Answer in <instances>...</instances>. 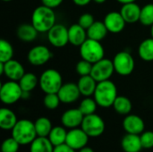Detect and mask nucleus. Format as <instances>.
Listing matches in <instances>:
<instances>
[{
	"mask_svg": "<svg viewBox=\"0 0 153 152\" xmlns=\"http://www.w3.org/2000/svg\"><path fill=\"white\" fill-rule=\"evenodd\" d=\"M31 23L39 32H48L56 24V14L52 8L43 4L34 9Z\"/></svg>",
	"mask_w": 153,
	"mask_h": 152,
	"instance_id": "nucleus-1",
	"label": "nucleus"
},
{
	"mask_svg": "<svg viewBox=\"0 0 153 152\" xmlns=\"http://www.w3.org/2000/svg\"><path fill=\"white\" fill-rule=\"evenodd\" d=\"M93 97L98 106L101 108L113 107V104L117 98V89L116 84L110 80L98 82Z\"/></svg>",
	"mask_w": 153,
	"mask_h": 152,
	"instance_id": "nucleus-2",
	"label": "nucleus"
},
{
	"mask_svg": "<svg viewBox=\"0 0 153 152\" xmlns=\"http://www.w3.org/2000/svg\"><path fill=\"white\" fill-rule=\"evenodd\" d=\"M11 131L12 137L15 139L21 145L30 144L38 137L34 123L28 119L18 120Z\"/></svg>",
	"mask_w": 153,
	"mask_h": 152,
	"instance_id": "nucleus-3",
	"label": "nucleus"
},
{
	"mask_svg": "<svg viewBox=\"0 0 153 152\" xmlns=\"http://www.w3.org/2000/svg\"><path fill=\"white\" fill-rule=\"evenodd\" d=\"M63 84L61 73L55 69H48L44 71L39 81V85L41 90L46 94L57 93Z\"/></svg>",
	"mask_w": 153,
	"mask_h": 152,
	"instance_id": "nucleus-4",
	"label": "nucleus"
},
{
	"mask_svg": "<svg viewBox=\"0 0 153 152\" xmlns=\"http://www.w3.org/2000/svg\"><path fill=\"white\" fill-rule=\"evenodd\" d=\"M79 47L82 59L94 64L104 58L105 50L100 41L88 38Z\"/></svg>",
	"mask_w": 153,
	"mask_h": 152,
	"instance_id": "nucleus-5",
	"label": "nucleus"
},
{
	"mask_svg": "<svg viewBox=\"0 0 153 152\" xmlns=\"http://www.w3.org/2000/svg\"><path fill=\"white\" fill-rule=\"evenodd\" d=\"M22 90L18 82L8 81L1 85L0 99L5 105H13L22 97Z\"/></svg>",
	"mask_w": 153,
	"mask_h": 152,
	"instance_id": "nucleus-6",
	"label": "nucleus"
},
{
	"mask_svg": "<svg viewBox=\"0 0 153 152\" xmlns=\"http://www.w3.org/2000/svg\"><path fill=\"white\" fill-rule=\"evenodd\" d=\"M113 64L115 67V72L121 76H128L134 70V59L133 56L126 51L118 52L114 59Z\"/></svg>",
	"mask_w": 153,
	"mask_h": 152,
	"instance_id": "nucleus-7",
	"label": "nucleus"
},
{
	"mask_svg": "<svg viewBox=\"0 0 153 152\" xmlns=\"http://www.w3.org/2000/svg\"><path fill=\"white\" fill-rule=\"evenodd\" d=\"M81 128L89 137H99L105 131V122L97 114L84 116Z\"/></svg>",
	"mask_w": 153,
	"mask_h": 152,
	"instance_id": "nucleus-8",
	"label": "nucleus"
},
{
	"mask_svg": "<svg viewBox=\"0 0 153 152\" xmlns=\"http://www.w3.org/2000/svg\"><path fill=\"white\" fill-rule=\"evenodd\" d=\"M115 72V67L113 60L108 58H102L101 60L96 62L92 65V70L91 75L98 82H103L109 80Z\"/></svg>",
	"mask_w": 153,
	"mask_h": 152,
	"instance_id": "nucleus-9",
	"label": "nucleus"
},
{
	"mask_svg": "<svg viewBox=\"0 0 153 152\" xmlns=\"http://www.w3.org/2000/svg\"><path fill=\"white\" fill-rule=\"evenodd\" d=\"M48 39L55 47H63L69 42L68 28L60 23H56L48 32Z\"/></svg>",
	"mask_w": 153,
	"mask_h": 152,
	"instance_id": "nucleus-10",
	"label": "nucleus"
},
{
	"mask_svg": "<svg viewBox=\"0 0 153 152\" xmlns=\"http://www.w3.org/2000/svg\"><path fill=\"white\" fill-rule=\"evenodd\" d=\"M24 73L25 70L22 65L14 59H11L5 63L0 62V74H4L11 81L19 82Z\"/></svg>",
	"mask_w": 153,
	"mask_h": 152,
	"instance_id": "nucleus-11",
	"label": "nucleus"
},
{
	"mask_svg": "<svg viewBox=\"0 0 153 152\" xmlns=\"http://www.w3.org/2000/svg\"><path fill=\"white\" fill-rule=\"evenodd\" d=\"M52 54L48 47L43 45L33 47L28 53V61L34 66H40L45 65L51 58Z\"/></svg>",
	"mask_w": 153,
	"mask_h": 152,
	"instance_id": "nucleus-12",
	"label": "nucleus"
},
{
	"mask_svg": "<svg viewBox=\"0 0 153 152\" xmlns=\"http://www.w3.org/2000/svg\"><path fill=\"white\" fill-rule=\"evenodd\" d=\"M89 136L82 128H74L67 132L65 143L75 151H79L87 146Z\"/></svg>",
	"mask_w": 153,
	"mask_h": 152,
	"instance_id": "nucleus-13",
	"label": "nucleus"
},
{
	"mask_svg": "<svg viewBox=\"0 0 153 152\" xmlns=\"http://www.w3.org/2000/svg\"><path fill=\"white\" fill-rule=\"evenodd\" d=\"M57 94L59 96L61 103L65 104H71L77 101L80 96L82 95L77 83L74 82L64 83L58 90Z\"/></svg>",
	"mask_w": 153,
	"mask_h": 152,
	"instance_id": "nucleus-14",
	"label": "nucleus"
},
{
	"mask_svg": "<svg viewBox=\"0 0 153 152\" xmlns=\"http://www.w3.org/2000/svg\"><path fill=\"white\" fill-rule=\"evenodd\" d=\"M103 22L108 32L115 34L121 32L126 24V22L123 18L120 12H110L107 13Z\"/></svg>",
	"mask_w": 153,
	"mask_h": 152,
	"instance_id": "nucleus-15",
	"label": "nucleus"
},
{
	"mask_svg": "<svg viewBox=\"0 0 153 152\" xmlns=\"http://www.w3.org/2000/svg\"><path fill=\"white\" fill-rule=\"evenodd\" d=\"M84 115L79 108H71L64 112L61 116V123L63 126L69 129H74L81 126Z\"/></svg>",
	"mask_w": 153,
	"mask_h": 152,
	"instance_id": "nucleus-16",
	"label": "nucleus"
},
{
	"mask_svg": "<svg viewBox=\"0 0 153 152\" xmlns=\"http://www.w3.org/2000/svg\"><path fill=\"white\" fill-rule=\"evenodd\" d=\"M123 127L127 133L141 134L144 132L145 125L143 120L136 115H127L123 121Z\"/></svg>",
	"mask_w": 153,
	"mask_h": 152,
	"instance_id": "nucleus-17",
	"label": "nucleus"
},
{
	"mask_svg": "<svg viewBox=\"0 0 153 152\" xmlns=\"http://www.w3.org/2000/svg\"><path fill=\"white\" fill-rule=\"evenodd\" d=\"M141 9L142 7H140L139 4L134 2L123 4L120 13L126 23H134L136 22H139L140 20Z\"/></svg>",
	"mask_w": 153,
	"mask_h": 152,
	"instance_id": "nucleus-18",
	"label": "nucleus"
},
{
	"mask_svg": "<svg viewBox=\"0 0 153 152\" xmlns=\"http://www.w3.org/2000/svg\"><path fill=\"white\" fill-rule=\"evenodd\" d=\"M69 43L75 47H80L87 39V30L80 24H73L68 28Z\"/></svg>",
	"mask_w": 153,
	"mask_h": 152,
	"instance_id": "nucleus-19",
	"label": "nucleus"
},
{
	"mask_svg": "<svg viewBox=\"0 0 153 152\" xmlns=\"http://www.w3.org/2000/svg\"><path fill=\"white\" fill-rule=\"evenodd\" d=\"M121 146L125 152H139L143 149L139 134L126 133L121 141Z\"/></svg>",
	"mask_w": 153,
	"mask_h": 152,
	"instance_id": "nucleus-20",
	"label": "nucleus"
},
{
	"mask_svg": "<svg viewBox=\"0 0 153 152\" xmlns=\"http://www.w3.org/2000/svg\"><path fill=\"white\" fill-rule=\"evenodd\" d=\"M98 82L91 75L81 76L77 85L80 90V92L84 97H91L94 94Z\"/></svg>",
	"mask_w": 153,
	"mask_h": 152,
	"instance_id": "nucleus-21",
	"label": "nucleus"
},
{
	"mask_svg": "<svg viewBox=\"0 0 153 152\" xmlns=\"http://www.w3.org/2000/svg\"><path fill=\"white\" fill-rule=\"evenodd\" d=\"M108 30L104 23V22L95 21L93 24L87 30V36L89 39L101 41L104 39L108 34Z\"/></svg>",
	"mask_w": 153,
	"mask_h": 152,
	"instance_id": "nucleus-22",
	"label": "nucleus"
},
{
	"mask_svg": "<svg viewBox=\"0 0 153 152\" xmlns=\"http://www.w3.org/2000/svg\"><path fill=\"white\" fill-rule=\"evenodd\" d=\"M17 122L16 115L11 109L6 108L0 109V127L3 130H12Z\"/></svg>",
	"mask_w": 153,
	"mask_h": 152,
	"instance_id": "nucleus-23",
	"label": "nucleus"
},
{
	"mask_svg": "<svg viewBox=\"0 0 153 152\" xmlns=\"http://www.w3.org/2000/svg\"><path fill=\"white\" fill-rule=\"evenodd\" d=\"M38 33L39 31L32 25V23H23L20 25L17 29V37L19 38V39L25 42L33 41L37 38Z\"/></svg>",
	"mask_w": 153,
	"mask_h": 152,
	"instance_id": "nucleus-24",
	"label": "nucleus"
},
{
	"mask_svg": "<svg viewBox=\"0 0 153 152\" xmlns=\"http://www.w3.org/2000/svg\"><path fill=\"white\" fill-rule=\"evenodd\" d=\"M54 145L48 137L38 136L31 143L30 152H53Z\"/></svg>",
	"mask_w": 153,
	"mask_h": 152,
	"instance_id": "nucleus-25",
	"label": "nucleus"
},
{
	"mask_svg": "<svg viewBox=\"0 0 153 152\" xmlns=\"http://www.w3.org/2000/svg\"><path fill=\"white\" fill-rule=\"evenodd\" d=\"M138 54L141 59L146 62L153 61V38H149L141 42Z\"/></svg>",
	"mask_w": 153,
	"mask_h": 152,
	"instance_id": "nucleus-26",
	"label": "nucleus"
},
{
	"mask_svg": "<svg viewBox=\"0 0 153 152\" xmlns=\"http://www.w3.org/2000/svg\"><path fill=\"white\" fill-rule=\"evenodd\" d=\"M113 108L117 114L122 116H127L132 111L133 105L128 98L125 96H117L113 104Z\"/></svg>",
	"mask_w": 153,
	"mask_h": 152,
	"instance_id": "nucleus-27",
	"label": "nucleus"
},
{
	"mask_svg": "<svg viewBox=\"0 0 153 152\" xmlns=\"http://www.w3.org/2000/svg\"><path fill=\"white\" fill-rule=\"evenodd\" d=\"M66 136H67V132L65 128V126H55L52 128L49 135L48 138L51 142V143L56 146H59L61 144L65 143L66 141Z\"/></svg>",
	"mask_w": 153,
	"mask_h": 152,
	"instance_id": "nucleus-28",
	"label": "nucleus"
},
{
	"mask_svg": "<svg viewBox=\"0 0 153 152\" xmlns=\"http://www.w3.org/2000/svg\"><path fill=\"white\" fill-rule=\"evenodd\" d=\"M39 79L36 76V74L32 73H25L24 75L20 79L18 82L22 91H28L30 92L33 90L36 86L39 84Z\"/></svg>",
	"mask_w": 153,
	"mask_h": 152,
	"instance_id": "nucleus-29",
	"label": "nucleus"
},
{
	"mask_svg": "<svg viewBox=\"0 0 153 152\" xmlns=\"http://www.w3.org/2000/svg\"><path fill=\"white\" fill-rule=\"evenodd\" d=\"M35 129L37 135L39 137H48L52 130V124L51 121L48 117H39L35 122Z\"/></svg>",
	"mask_w": 153,
	"mask_h": 152,
	"instance_id": "nucleus-30",
	"label": "nucleus"
},
{
	"mask_svg": "<svg viewBox=\"0 0 153 152\" xmlns=\"http://www.w3.org/2000/svg\"><path fill=\"white\" fill-rule=\"evenodd\" d=\"M13 57V47L5 39L0 40V62L5 63Z\"/></svg>",
	"mask_w": 153,
	"mask_h": 152,
	"instance_id": "nucleus-31",
	"label": "nucleus"
},
{
	"mask_svg": "<svg viewBox=\"0 0 153 152\" xmlns=\"http://www.w3.org/2000/svg\"><path fill=\"white\" fill-rule=\"evenodd\" d=\"M139 22L144 26H152L153 24V4H147L141 9Z\"/></svg>",
	"mask_w": 153,
	"mask_h": 152,
	"instance_id": "nucleus-32",
	"label": "nucleus"
},
{
	"mask_svg": "<svg viewBox=\"0 0 153 152\" xmlns=\"http://www.w3.org/2000/svg\"><path fill=\"white\" fill-rule=\"evenodd\" d=\"M97 107H98V104L96 100L94 99V98L91 99V97H86L84 99L82 100L78 108L81 110V112L84 116H88V115L94 114L97 109Z\"/></svg>",
	"mask_w": 153,
	"mask_h": 152,
	"instance_id": "nucleus-33",
	"label": "nucleus"
},
{
	"mask_svg": "<svg viewBox=\"0 0 153 152\" xmlns=\"http://www.w3.org/2000/svg\"><path fill=\"white\" fill-rule=\"evenodd\" d=\"M43 103L48 109L54 110L58 108L59 104L61 103V100L57 93H48L44 97Z\"/></svg>",
	"mask_w": 153,
	"mask_h": 152,
	"instance_id": "nucleus-34",
	"label": "nucleus"
},
{
	"mask_svg": "<svg viewBox=\"0 0 153 152\" xmlns=\"http://www.w3.org/2000/svg\"><path fill=\"white\" fill-rule=\"evenodd\" d=\"M92 65H93L92 63H91L89 61H86L84 59H82L76 65V67H75L76 73L80 76L91 75V70H92Z\"/></svg>",
	"mask_w": 153,
	"mask_h": 152,
	"instance_id": "nucleus-35",
	"label": "nucleus"
},
{
	"mask_svg": "<svg viewBox=\"0 0 153 152\" xmlns=\"http://www.w3.org/2000/svg\"><path fill=\"white\" fill-rule=\"evenodd\" d=\"M20 143L13 137L5 139L1 146V152H17L20 147Z\"/></svg>",
	"mask_w": 153,
	"mask_h": 152,
	"instance_id": "nucleus-36",
	"label": "nucleus"
},
{
	"mask_svg": "<svg viewBox=\"0 0 153 152\" xmlns=\"http://www.w3.org/2000/svg\"><path fill=\"white\" fill-rule=\"evenodd\" d=\"M143 149L150 150L153 148V132L147 131L140 134Z\"/></svg>",
	"mask_w": 153,
	"mask_h": 152,
	"instance_id": "nucleus-37",
	"label": "nucleus"
},
{
	"mask_svg": "<svg viewBox=\"0 0 153 152\" xmlns=\"http://www.w3.org/2000/svg\"><path fill=\"white\" fill-rule=\"evenodd\" d=\"M94 22H95V20H94V17L91 13H84L79 17L78 24H80L82 28H84L87 30L93 24Z\"/></svg>",
	"mask_w": 153,
	"mask_h": 152,
	"instance_id": "nucleus-38",
	"label": "nucleus"
},
{
	"mask_svg": "<svg viewBox=\"0 0 153 152\" xmlns=\"http://www.w3.org/2000/svg\"><path fill=\"white\" fill-rule=\"evenodd\" d=\"M63 3V0H41V4L49 8H56Z\"/></svg>",
	"mask_w": 153,
	"mask_h": 152,
	"instance_id": "nucleus-39",
	"label": "nucleus"
},
{
	"mask_svg": "<svg viewBox=\"0 0 153 152\" xmlns=\"http://www.w3.org/2000/svg\"><path fill=\"white\" fill-rule=\"evenodd\" d=\"M76 151L74 150L73 148H71L70 146H68L66 143L61 144L59 146H56L54 148V151L53 152H75Z\"/></svg>",
	"mask_w": 153,
	"mask_h": 152,
	"instance_id": "nucleus-40",
	"label": "nucleus"
},
{
	"mask_svg": "<svg viewBox=\"0 0 153 152\" xmlns=\"http://www.w3.org/2000/svg\"><path fill=\"white\" fill-rule=\"evenodd\" d=\"M74 3L76 4V5H79V6H84V5H87L89 4L92 0H73Z\"/></svg>",
	"mask_w": 153,
	"mask_h": 152,
	"instance_id": "nucleus-41",
	"label": "nucleus"
},
{
	"mask_svg": "<svg viewBox=\"0 0 153 152\" xmlns=\"http://www.w3.org/2000/svg\"><path fill=\"white\" fill-rule=\"evenodd\" d=\"M79 152H94V151L91 149V148H90V147H84V148H82V149H81V150H79Z\"/></svg>",
	"mask_w": 153,
	"mask_h": 152,
	"instance_id": "nucleus-42",
	"label": "nucleus"
},
{
	"mask_svg": "<svg viewBox=\"0 0 153 152\" xmlns=\"http://www.w3.org/2000/svg\"><path fill=\"white\" fill-rule=\"evenodd\" d=\"M118 3L122 4H129V3H134L135 2L136 0H117Z\"/></svg>",
	"mask_w": 153,
	"mask_h": 152,
	"instance_id": "nucleus-43",
	"label": "nucleus"
},
{
	"mask_svg": "<svg viewBox=\"0 0 153 152\" xmlns=\"http://www.w3.org/2000/svg\"><path fill=\"white\" fill-rule=\"evenodd\" d=\"M92 1H94V2L97 3V4H103V3H105L107 0H92Z\"/></svg>",
	"mask_w": 153,
	"mask_h": 152,
	"instance_id": "nucleus-44",
	"label": "nucleus"
},
{
	"mask_svg": "<svg viewBox=\"0 0 153 152\" xmlns=\"http://www.w3.org/2000/svg\"><path fill=\"white\" fill-rule=\"evenodd\" d=\"M151 34H152V38H153V24L151 26Z\"/></svg>",
	"mask_w": 153,
	"mask_h": 152,
	"instance_id": "nucleus-45",
	"label": "nucleus"
},
{
	"mask_svg": "<svg viewBox=\"0 0 153 152\" xmlns=\"http://www.w3.org/2000/svg\"><path fill=\"white\" fill-rule=\"evenodd\" d=\"M3 1H4V2H10V1H13V0H3Z\"/></svg>",
	"mask_w": 153,
	"mask_h": 152,
	"instance_id": "nucleus-46",
	"label": "nucleus"
},
{
	"mask_svg": "<svg viewBox=\"0 0 153 152\" xmlns=\"http://www.w3.org/2000/svg\"><path fill=\"white\" fill-rule=\"evenodd\" d=\"M139 152H140V151H139Z\"/></svg>",
	"mask_w": 153,
	"mask_h": 152,
	"instance_id": "nucleus-47",
	"label": "nucleus"
}]
</instances>
